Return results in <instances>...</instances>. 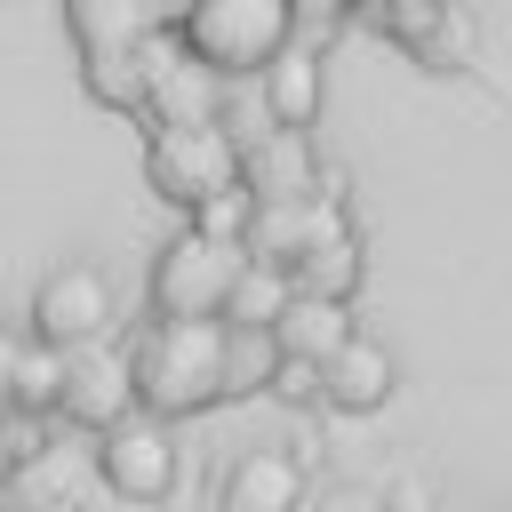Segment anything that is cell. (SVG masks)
I'll use <instances>...</instances> for the list:
<instances>
[{
  "label": "cell",
  "mask_w": 512,
  "mask_h": 512,
  "mask_svg": "<svg viewBox=\"0 0 512 512\" xmlns=\"http://www.w3.org/2000/svg\"><path fill=\"white\" fill-rule=\"evenodd\" d=\"M136 408L152 416H200L224 400V320H144L128 344Z\"/></svg>",
  "instance_id": "obj_1"
},
{
  "label": "cell",
  "mask_w": 512,
  "mask_h": 512,
  "mask_svg": "<svg viewBox=\"0 0 512 512\" xmlns=\"http://www.w3.org/2000/svg\"><path fill=\"white\" fill-rule=\"evenodd\" d=\"M64 16H72L88 96L104 112H136L144 104V40H152L144 0H64Z\"/></svg>",
  "instance_id": "obj_2"
},
{
  "label": "cell",
  "mask_w": 512,
  "mask_h": 512,
  "mask_svg": "<svg viewBox=\"0 0 512 512\" xmlns=\"http://www.w3.org/2000/svg\"><path fill=\"white\" fill-rule=\"evenodd\" d=\"M176 40L200 64H216L224 80H256L296 40V8L288 0H192V16H184Z\"/></svg>",
  "instance_id": "obj_3"
},
{
  "label": "cell",
  "mask_w": 512,
  "mask_h": 512,
  "mask_svg": "<svg viewBox=\"0 0 512 512\" xmlns=\"http://www.w3.org/2000/svg\"><path fill=\"white\" fill-rule=\"evenodd\" d=\"M144 184L168 200V208H200V200H216V192H232L240 184V136H232V120H176V128H152V144H144Z\"/></svg>",
  "instance_id": "obj_4"
},
{
  "label": "cell",
  "mask_w": 512,
  "mask_h": 512,
  "mask_svg": "<svg viewBox=\"0 0 512 512\" xmlns=\"http://www.w3.org/2000/svg\"><path fill=\"white\" fill-rule=\"evenodd\" d=\"M240 264H248V248L208 240L200 224H184L152 256V320H224V296H232Z\"/></svg>",
  "instance_id": "obj_5"
},
{
  "label": "cell",
  "mask_w": 512,
  "mask_h": 512,
  "mask_svg": "<svg viewBox=\"0 0 512 512\" xmlns=\"http://www.w3.org/2000/svg\"><path fill=\"white\" fill-rule=\"evenodd\" d=\"M112 272L104 264H88V256H64L40 288H32V328L24 336H40V344H56V352H72V344H96V336H112Z\"/></svg>",
  "instance_id": "obj_6"
},
{
  "label": "cell",
  "mask_w": 512,
  "mask_h": 512,
  "mask_svg": "<svg viewBox=\"0 0 512 512\" xmlns=\"http://www.w3.org/2000/svg\"><path fill=\"white\" fill-rule=\"evenodd\" d=\"M96 472H104V488L120 504H160L176 488V432H168V416L128 408L120 424H104L96 432Z\"/></svg>",
  "instance_id": "obj_7"
},
{
  "label": "cell",
  "mask_w": 512,
  "mask_h": 512,
  "mask_svg": "<svg viewBox=\"0 0 512 512\" xmlns=\"http://www.w3.org/2000/svg\"><path fill=\"white\" fill-rule=\"evenodd\" d=\"M224 96H232V80L216 72V64H200L176 32H152L144 40V120L152 128H176V120H224Z\"/></svg>",
  "instance_id": "obj_8"
},
{
  "label": "cell",
  "mask_w": 512,
  "mask_h": 512,
  "mask_svg": "<svg viewBox=\"0 0 512 512\" xmlns=\"http://www.w3.org/2000/svg\"><path fill=\"white\" fill-rule=\"evenodd\" d=\"M344 232H352V216H344V200H336V192L256 200V224H248V256L288 272L296 256H312V248H328V240H344Z\"/></svg>",
  "instance_id": "obj_9"
},
{
  "label": "cell",
  "mask_w": 512,
  "mask_h": 512,
  "mask_svg": "<svg viewBox=\"0 0 512 512\" xmlns=\"http://www.w3.org/2000/svg\"><path fill=\"white\" fill-rule=\"evenodd\" d=\"M256 104H264V128H320V104H328V40L320 32H296L256 72Z\"/></svg>",
  "instance_id": "obj_10"
},
{
  "label": "cell",
  "mask_w": 512,
  "mask_h": 512,
  "mask_svg": "<svg viewBox=\"0 0 512 512\" xmlns=\"http://www.w3.org/2000/svg\"><path fill=\"white\" fill-rule=\"evenodd\" d=\"M128 408H136V368H128V352H120L112 336L72 344V352H64V424L104 432V424H120Z\"/></svg>",
  "instance_id": "obj_11"
},
{
  "label": "cell",
  "mask_w": 512,
  "mask_h": 512,
  "mask_svg": "<svg viewBox=\"0 0 512 512\" xmlns=\"http://www.w3.org/2000/svg\"><path fill=\"white\" fill-rule=\"evenodd\" d=\"M392 392H400V360H392L376 336H360V328L320 360V400H328L336 416H376Z\"/></svg>",
  "instance_id": "obj_12"
},
{
  "label": "cell",
  "mask_w": 512,
  "mask_h": 512,
  "mask_svg": "<svg viewBox=\"0 0 512 512\" xmlns=\"http://www.w3.org/2000/svg\"><path fill=\"white\" fill-rule=\"evenodd\" d=\"M240 184L256 200H296V192H320V152H312V128H256L240 136Z\"/></svg>",
  "instance_id": "obj_13"
},
{
  "label": "cell",
  "mask_w": 512,
  "mask_h": 512,
  "mask_svg": "<svg viewBox=\"0 0 512 512\" xmlns=\"http://www.w3.org/2000/svg\"><path fill=\"white\" fill-rule=\"evenodd\" d=\"M216 512H304V464L288 448H240L216 480Z\"/></svg>",
  "instance_id": "obj_14"
},
{
  "label": "cell",
  "mask_w": 512,
  "mask_h": 512,
  "mask_svg": "<svg viewBox=\"0 0 512 512\" xmlns=\"http://www.w3.org/2000/svg\"><path fill=\"white\" fill-rule=\"evenodd\" d=\"M352 336V304H336V296H288L280 304V320H272V344L288 352V360H328L336 344Z\"/></svg>",
  "instance_id": "obj_15"
},
{
  "label": "cell",
  "mask_w": 512,
  "mask_h": 512,
  "mask_svg": "<svg viewBox=\"0 0 512 512\" xmlns=\"http://www.w3.org/2000/svg\"><path fill=\"white\" fill-rule=\"evenodd\" d=\"M8 408L16 416H64V352L56 344L24 336L16 368H8Z\"/></svg>",
  "instance_id": "obj_16"
},
{
  "label": "cell",
  "mask_w": 512,
  "mask_h": 512,
  "mask_svg": "<svg viewBox=\"0 0 512 512\" xmlns=\"http://www.w3.org/2000/svg\"><path fill=\"white\" fill-rule=\"evenodd\" d=\"M360 272H368V264H360V240H352V232L288 264V280H296L304 296H336V304H352V296H360Z\"/></svg>",
  "instance_id": "obj_17"
},
{
  "label": "cell",
  "mask_w": 512,
  "mask_h": 512,
  "mask_svg": "<svg viewBox=\"0 0 512 512\" xmlns=\"http://www.w3.org/2000/svg\"><path fill=\"white\" fill-rule=\"evenodd\" d=\"M288 296H296V280H288L280 264H256V256H248L240 280H232V296H224V320H232V328H272Z\"/></svg>",
  "instance_id": "obj_18"
},
{
  "label": "cell",
  "mask_w": 512,
  "mask_h": 512,
  "mask_svg": "<svg viewBox=\"0 0 512 512\" xmlns=\"http://www.w3.org/2000/svg\"><path fill=\"white\" fill-rule=\"evenodd\" d=\"M272 368H280L272 328H232V320H224V400L264 392V384H272Z\"/></svg>",
  "instance_id": "obj_19"
},
{
  "label": "cell",
  "mask_w": 512,
  "mask_h": 512,
  "mask_svg": "<svg viewBox=\"0 0 512 512\" xmlns=\"http://www.w3.org/2000/svg\"><path fill=\"white\" fill-rule=\"evenodd\" d=\"M192 224H200L208 240H232V248H248V224H256V192H248V184H232V192L200 200V208H192Z\"/></svg>",
  "instance_id": "obj_20"
},
{
  "label": "cell",
  "mask_w": 512,
  "mask_h": 512,
  "mask_svg": "<svg viewBox=\"0 0 512 512\" xmlns=\"http://www.w3.org/2000/svg\"><path fill=\"white\" fill-rule=\"evenodd\" d=\"M264 392L288 400V408H312V400H320V360H288V352H280V368H272Z\"/></svg>",
  "instance_id": "obj_21"
},
{
  "label": "cell",
  "mask_w": 512,
  "mask_h": 512,
  "mask_svg": "<svg viewBox=\"0 0 512 512\" xmlns=\"http://www.w3.org/2000/svg\"><path fill=\"white\" fill-rule=\"evenodd\" d=\"M32 440H40V416H16V408H0V480H8L24 456H40Z\"/></svg>",
  "instance_id": "obj_22"
},
{
  "label": "cell",
  "mask_w": 512,
  "mask_h": 512,
  "mask_svg": "<svg viewBox=\"0 0 512 512\" xmlns=\"http://www.w3.org/2000/svg\"><path fill=\"white\" fill-rule=\"evenodd\" d=\"M288 8H296V32H320V40H328L344 16H360V0H288Z\"/></svg>",
  "instance_id": "obj_23"
},
{
  "label": "cell",
  "mask_w": 512,
  "mask_h": 512,
  "mask_svg": "<svg viewBox=\"0 0 512 512\" xmlns=\"http://www.w3.org/2000/svg\"><path fill=\"white\" fill-rule=\"evenodd\" d=\"M144 16H152V32H184L192 0H144Z\"/></svg>",
  "instance_id": "obj_24"
}]
</instances>
